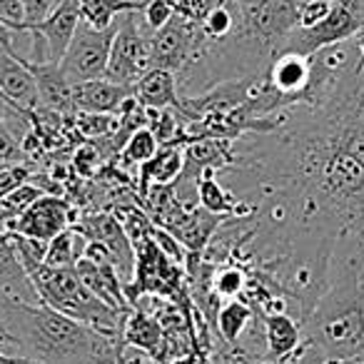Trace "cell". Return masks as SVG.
Masks as SVG:
<instances>
[{"label": "cell", "instance_id": "cell-31", "mask_svg": "<svg viewBox=\"0 0 364 364\" xmlns=\"http://www.w3.org/2000/svg\"><path fill=\"white\" fill-rule=\"evenodd\" d=\"M0 21L11 26L13 31L26 33V11L23 0H0Z\"/></svg>", "mask_w": 364, "mask_h": 364}, {"label": "cell", "instance_id": "cell-12", "mask_svg": "<svg viewBox=\"0 0 364 364\" xmlns=\"http://www.w3.org/2000/svg\"><path fill=\"white\" fill-rule=\"evenodd\" d=\"M309 70H312V55L282 50L269 60V65L262 70V77L274 92H279L284 110H287V107L302 102L309 82Z\"/></svg>", "mask_w": 364, "mask_h": 364}, {"label": "cell", "instance_id": "cell-24", "mask_svg": "<svg viewBox=\"0 0 364 364\" xmlns=\"http://www.w3.org/2000/svg\"><path fill=\"white\" fill-rule=\"evenodd\" d=\"M80 6V21L92 28H110L117 21V16L130 11H140L142 3L130 0H77Z\"/></svg>", "mask_w": 364, "mask_h": 364}, {"label": "cell", "instance_id": "cell-21", "mask_svg": "<svg viewBox=\"0 0 364 364\" xmlns=\"http://www.w3.org/2000/svg\"><path fill=\"white\" fill-rule=\"evenodd\" d=\"M85 250H87V237L75 225H70V228L63 230L60 235H55L48 242L43 264L46 267H75L77 259L85 255Z\"/></svg>", "mask_w": 364, "mask_h": 364}, {"label": "cell", "instance_id": "cell-23", "mask_svg": "<svg viewBox=\"0 0 364 364\" xmlns=\"http://www.w3.org/2000/svg\"><path fill=\"white\" fill-rule=\"evenodd\" d=\"M250 322H252V307L247 302H242V299H228L215 314V324H218L220 334L232 347H237L240 339L245 337V332L250 329Z\"/></svg>", "mask_w": 364, "mask_h": 364}, {"label": "cell", "instance_id": "cell-19", "mask_svg": "<svg viewBox=\"0 0 364 364\" xmlns=\"http://www.w3.org/2000/svg\"><path fill=\"white\" fill-rule=\"evenodd\" d=\"M0 292L13 299H21V302H41L31 277H28V272L18 262V255L13 250L8 232H0Z\"/></svg>", "mask_w": 364, "mask_h": 364}, {"label": "cell", "instance_id": "cell-42", "mask_svg": "<svg viewBox=\"0 0 364 364\" xmlns=\"http://www.w3.org/2000/svg\"><path fill=\"white\" fill-rule=\"evenodd\" d=\"M0 97H3V95H0Z\"/></svg>", "mask_w": 364, "mask_h": 364}, {"label": "cell", "instance_id": "cell-35", "mask_svg": "<svg viewBox=\"0 0 364 364\" xmlns=\"http://www.w3.org/2000/svg\"><path fill=\"white\" fill-rule=\"evenodd\" d=\"M18 117H28V115H23V112H18L16 107L11 105V102L6 100V97H0V122L3 120H18ZM31 120V117H28Z\"/></svg>", "mask_w": 364, "mask_h": 364}, {"label": "cell", "instance_id": "cell-1", "mask_svg": "<svg viewBox=\"0 0 364 364\" xmlns=\"http://www.w3.org/2000/svg\"><path fill=\"white\" fill-rule=\"evenodd\" d=\"M232 185L262 198L297 237L334 250L342 235L364 242V58H352L312 105L279 112L272 132L232 142Z\"/></svg>", "mask_w": 364, "mask_h": 364}, {"label": "cell", "instance_id": "cell-38", "mask_svg": "<svg viewBox=\"0 0 364 364\" xmlns=\"http://www.w3.org/2000/svg\"><path fill=\"white\" fill-rule=\"evenodd\" d=\"M354 46H357V53L364 58V33H359L357 38H354Z\"/></svg>", "mask_w": 364, "mask_h": 364}, {"label": "cell", "instance_id": "cell-14", "mask_svg": "<svg viewBox=\"0 0 364 364\" xmlns=\"http://www.w3.org/2000/svg\"><path fill=\"white\" fill-rule=\"evenodd\" d=\"M23 63H26L28 70L36 77L41 105L58 112V115H75V107H73V85L65 77V73L60 70V63H31L28 58H23Z\"/></svg>", "mask_w": 364, "mask_h": 364}, {"label": "cell", "instance_id": "cell-18", "mask_svg": "<svg viewBox=\"0 0 364 364\" xmlns=\"http://www.w3.org/2000/svg\"><path fill=\"white\" fill-rule=\"evenodd\" d=\"M262 332H264V354H267L269 364L292 357L304 339L299 322H294V317L287 312L264 314Z\"/></svg>", "mask_w": 364, "mask_h": 364}, {"label": "cell", "instance_id": "cell-27", "mask_svg": "<svg viewBox=\"0 0 364 364\" xmlns=\"http://www.w3.org/2000/svg\"><path fill=\"white\" fill-rule=\"evenodd\" d=\"M245 289H247V274H245V269L235 267V264H228V267H223L220 272H215L213 292L218 294V297L235 299L237 294H242Z\"/></svg>", "mask_w": 364, "mask_h": 364}, {"label": "cell", "instance_id": "cell-5", "mask_svg": "<svg viewBox=\"0 0 364 364\" xmlns=\"http://www.w3.org/2000/svg\"><path fill=\"white\" fill-rule=\"evenodd\" d=\"M359 33H364V0H332L327 16L309 28H294L282 43V50L314 55L322 48L354 41Z\"/></svg>", "mask_w": 364, "mask_h": 364}, {"label": "cell", "instance_id": "cell-32", "mask_svg": "<svg viewBox=\"0 0 364 364\" xmlns=\"http://www.w3.org/2000/svg\"><path fill=\"white\" fill-rule=\"evenodd\" d=\"M60 0H23V11H26V31L28 26H36L43 18H48L53 13V8Z\"/></svg>", "mask_w": 364, "mask_h": 364}, {"label": "cell", "instance_id": "cell-37", "mask_svg": "<svg viewBox=\"0 0 364 364\" xmlns=\"http://www.w3.org/2000/svg\"><path fill=\"white\" fill-rule=\"evenodd\" d=\"M170 364H198V359L193 354H177L175 359H170Z\"/></svg>", "mask_w": 364, "mask_h": 364}, {"label": "cell", "instance_id": "cell-4", "mask_svg": "<svg viewBox=\"0 0 364 364\" xmlns=\"http://www.w3.org/2000/svg\"><path fill=\"white\" fill-rule=\"evenodd\" d=\"M28 277H31L43 304L107 334V337L120 339L127 312H120V309L105 304L100 297H95L80 282L75 267H46V264H41Z\"/></svg>", "mask_w": 364, "mask_h": 364}, {"label": "cell", "instance_id": "cell-29", "mask_svg": "<svg viewBox=\"0 0 364 364\" xmlns=\"http://www.w3.org/2000/svg\"><path fill=\"white\" fill-rule=\"evenodd\" d=\"M33 170L28 165H18V162H11V165L0 167V198H6L8 193H13L16 188L31 182Z\"/></svg>", "mask_w": 364, "mask_h": 364}, {"label": "cell", "instance_id": "cell-15", "mask_svg": "<svg viewBox=\"0 0 364 364\" xmlns=\"http://www.w3.org/2000/svg\"><path fill=\"white\" fill-rule=\"evenodd\" d=\"M132 95L145 110H175L177 115L182 112L175 73L162 68H150L142 73L140 80L132 85Z\"/></svg>", "mask_w": 364, "mask_h": 364}, {"label": "cell", "instance_id": "cell-30", "mask_svg": "<svg viewBox=\"0 0 364 364\" xmlns=\"http://www.w3.org/2000/svg\"><path fill=\"white\" fill-rule=\"evenodd\" d=\"M23 147H21V137L13 135L11 122H0V162H18L23 160Z\"/></svg>", "mask_w": 364, "mask_h": 364}, {"label": "cell", "instance_id": "cell-39", "mask_svg": "<svg viewBox=\"0 0 364 364\" xmlns=\"http://www.w3.org/2000/svg\"><path fill=\"white\" fill-rule=\"evenodd\" d=\"M322 364H354V362H349V359H324Z\"/></svg>", "mask_w": 364, "mask_h": 364}, {"label": "cell", "instance_id": "cell-20", "mask_svg": "<svg viewBox=\"0 0 364 364\" xmlns=\"http://www.w3.org/2000/svg\"><path fill=\"white\" fill-rule=\"evenodd\" d=\"M185 167V147L160 145L157 152L140 167V190L145 193L150 185H172Z\"/></svg>", "mask_w": 364, "mask_h": 364}, {"label": "cell", "instance_id": "cell-10", "mask_svg": "<svg viewBox=\"0 0 364 364\" xmlns=\"http://www.w3.org/2000/svg\"><path fill=\"white\" fill-rule=\"evenodd\" d=\"M75 228L85 235L87 242H97L110 255V262L115 264L122 284H130L132 274H135V247H132L120 220L107 213L87 215L80 223H75Z\"/></svg>", "mask_w": 364, "mask_h": 364}, {"label": "cell", "instance_id": "cell-6", "mask_svg": "<svg viewBox=\"0 0 364 364\" xmlns=\"http://www.w3.org/2000/svg\"><path fill=\"white\" fill-rule=\"evenodd\" d=\"M145 70H150V31L142 23L140 11L122 13L117 16L105 77L120 85H135Z\"/></svg>", "mask_w": 364, "mask_h": 364}, {"label": "cell", "instance_id": "cell-41", "mask_svg": "<svg viewBox=\"0 0 364 364\" xmlns=\"http://www.w3.org/2000/svg\"><path fill=\"white\" fill-rule=\"evenodd\" d=\"M3 165H11V162H0V167H3Z\"/></svg>", "mask_w": 364, "mask_h": 364}, {"label": "cell", "instance_id": "cell-7", "mask_svg": "<svg viewBox=\"0 0 364 364\" xmlns=\"http://www.w3.org/2000/svg\"><path fill=\"white\" fill-rule=\"evenodd\" d=\"M117 31V21L110 28H92L87 23H77V31L60 60V70L70 80V85L82 80L105 77L110 46Z\"/></svg>", "mask_w": 364, "mask_h": 364}, {"label": "cell", "instance_id": "cell-3", "mask_svg": "<svg viewBox=\"0 0 364 364\" xmlns=\"http://www.w3.org/2000/svg\"><path fill=\"white\" fill-rule=\"evenodd\" d=\"M302 337L324 359L352 362L364 354V242L354 235H342L334 245Z\"/></svg>", "mask_w": 364, "mask_h": 364}, {"label": "cell", "instance_id": "cell-13", "mask_svg": "<svg viewBox=\"0 0 364 364\" xmlns=\"http://www.w3.org/2000/svg\"><path fill=\"white\" fill-rule=\"evenodd\" d=\"M0 95L6 97L18 112L31 117L41 105L38 85L33 73L23 63L18 50H6L0 48Z\"/></svg>", "mask_w": 364, "mask_h": 364}, {"label": "cell", "instance_id": "cell-11", "mask_svg": "<svg viewBox=\"0 0 364 364\" xmlns=\"http://www.w3.org/2000/svg\"><path fill=\"white\" fill-rule=\"evenodd\" d=\"M75 223L73 208L60 198V195H41L36 203H31L13 223H8V232L26 235L33 240L50 242L55 235L68 230Z\"/></svg>", "mask_w": 364, "mask_h": 364}, {"label": "cell", "instance_id": "cell-28", "mask_svg": "<svg viewBox=\"0 0 364 364\" xmlns=\"http://www.w3.org/2000/svg\"><path fill=\"white\" fill-rule=\"evenodd\" d=\"M175 3L172 0H145L140 8V18L145 23V28L150 31V36L155 31H160L172 16H175Z\"/></svg>", "mask_w": 364, "mask_h": 364}, {"label": "cell", "instance_id": "cell-16", "mask_svg": "<svg viewBox=\"0 0 364 364\" xmlns=\"http://www.w3.org/2000/svg\"><path fill=\"white\" fill-rule=\"evenodd\" d=\"M132 95V85H120L107 77L82 80L73 85V107L75 112H115Z\"/></svg>", "mask_w": 364, "mask_h": 364}, {"label": "cell", "instance_id": "cell-25", "mask_svg": "<svg viewBox=\"0 0 364 364\" xmlns=\"http://www.w3.org/2000/svg\"><path fill=\"white\" fill-rule=\"evenodd\" d=\"M157 140L155 135L150 132V127L142 125L137 127V130H132L130 135H127L125 145H122V165L125 167H132V170H140L142 165H145L147 160H150L152 155L157 152Z\"/></svg>", "mask_w": 364, "mask_h": 364}, {"label": "cell", "instance_id": "cell-40", "mask_svg": "<svg viewBox=\"0 0 364 364\" xmlns=\"http://www.w3.org/2000/svg\"><path fill=\"white\" fill-rule=\"evenodd\" d=\"M130 3H145V0H130Z\"/></svg>", "mask_w": 364, "mask_h": 364}, {"label": "cell", "instance_id": "cell-8", "mask_svg": "<svg viewBox=\"0 0 364 364\" xmlns=\"http://www.w3.org/2000/svg\"><path fill=\"white\" fill-rule=\"evenodd\" d=\"M200 43H203L200 23L175 13L160 31L150 36V68H162L177 75L195 58Z\"/></svg>", "mask_w": 364, "mask_h": 364}, {"label": "cell", "instance_id": "cell-33", "mask_svg": "<svg viewBox=\"0 0 364 364\" xmlns=\"http://www.w3.org/2000/svg\"><path fill=\"white\" fill-rule=\"evenodd\" d=\"M97 162H100V152L95 150V147H80L75 155V167L80 175H90L92 167H97Z\"/></svg>", "mask_w": 364, "mask_h": 364}, {"label": "cell", "instance_id": "cell-22", "mask_svg": "<svg viewBox=\"0 0 364 364\" xmlns=\"http://www.w3.org/2000/svg\"><path fill=\"white\" fill-rule=\"evenodd\" d=\"M198 203H200V208L210 210V213H218V215H228V218L242 215L240 208H245V205L237 200V195H235L230 188H225L223 182L218 180L215 172H205V175L200 177Z\"/></svg>", "mask_w": 364, "mask_h": 364}, {"label": "cell", "instance_id": "cell-26", "mask_svg": "<svg viewBox=\"0 0 364 364\" xmlns=\"http://www.w3.org/2000/svg\"><path fill=\"white\" fill-rule=\"evenodd\" d=\"M75 127L85 137H107L117 130L115 112H75Z\"/></svg>", "mask_w": 364, "mask_h": 364}, {"label": "cell", "instance_id": "cell-34", "mask_svg": "<svg viewBox=\"0 0 364 364\" xmlns=\"http://www.w3.org/2000/svg\"><path fill=\"white\" fill-rule=\"evenodd\" d=\"M21 36L18 31H13L11 26L0 21V48H6V50H16V38Z\"/></svg>", "mask_w": 364, "mask_h": 364}, {"label": "cell", "instance_id": "cell-2", "mask_svg": "<svg viewBox=\"0 0 364 364\" xmlns=\"http://www.w3.org/2000/svg\"><path fill=\"white\" fill-rule=\"evenodd\" d=\"M0 342L38 364H117L120 339L55 312L0 292Z\"/></svg>", "mask_w": 364, "mask_h": 364}, {"label": "cell", "instance_id": "cell-36", "mask_svg": "<svg viewBox=\"0 0 364 364\" xmlns=\"http://www.w3.org/2000/svg\"><path fill=\"white\" fill-rule=\"evenodd\" d=\"M0 364H38V362H31L26 357H18V354H6L0 349Z\"/></svg>", "mask_w": 364, "mask_h": 364}, {"label": "cell", "instance_id": "cell-17", "mask_svg": "<svg viewBox=\"0 0 364 364\" xmlns=\"http://www.w3.org/2000/svg\"><path fill=\"white\" fill-rule=\"evenodd\" d=\"M120 342L130 344V347H137V349H145L147 354L155 357V362H162L167 354L165 329H162V324L142 307H130V312H127V317H125V324H122Z\"/></svg>", "mask_w": 364, "mask_h": 364}, {"label": "cell", "instance_id": "cell-9", "mask_svg": "<svg viewBox=\"0 0 364 364\" xmlns=\"http://www.w3.org/2000/svg\"><path fill=\"white\" fill-rule=\"evenodd\" d=\"M80 23V6L77 0H60L48 18L36 26H28L31 36V63H60L70 46L73 36ZM26 58V55H23Z\"/></svg>", "mask_w": 364, "mask_h": 364}]
</instances>
